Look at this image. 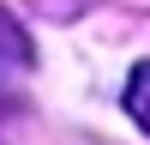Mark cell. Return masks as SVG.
Listing matches in <instances>:
<instances>
[{"label":"cell","mask_w":150,"mask_h":145,"mask_svg":"<svg viewBox=\"0 0 150 145\" xmlns=\"http://www.w3.org/2000/svg\"><path fill=\"white\" fill-rule=\"evenodd\" d=\"M18 67H30V36L0 12V72H18Z\"/></svg>","instance_id":"1"},{"label":"cell","mask_w":150,"mask_h":145,"mask_svg":"<svg viewBox=\"0 0 150 145\" xmlns=\"http://www.w3.org/2000/svg\"><path fill=\"white\" fill-rule=\"evenodd\" d=\"M126 109H132V121L150 133V60L132 67V79H126Z\"/></svg>","instance_id":"2"}]
</instances>
